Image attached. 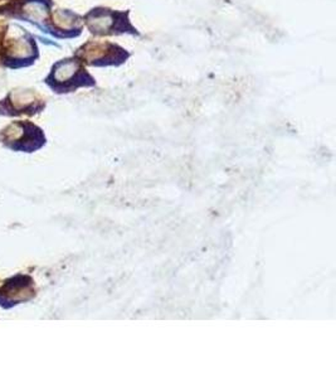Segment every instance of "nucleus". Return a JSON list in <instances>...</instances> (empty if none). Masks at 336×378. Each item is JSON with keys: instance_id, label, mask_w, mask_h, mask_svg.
I'll return each instance as SVG.
<instances>
[{"instance_id": "obj_1", "label": "nucleus", "mask_w": 336, "mask_h": 378, "mask_svg": "<svg viewBox=\"0 0 336 378\" xmlns=\"http://www.w3.org/2000/svg\"><path fill=\"white\" fill-rule=\"evenodd\" d=\"M130 11H113L105 6L94 8L86 14L85 23L89 32L99 37L120 36L131 35L140 36L139 30L131 24Z\"/></svg>"}, {"instance_id": "obj_2", "label": "nucleus", "mask_w": 336, "mask_h": 378, "mask_svg": "<svg viewBox=\"0 0 336 378\" xmlns=\"http://www.w3.org/2000/svg\"><path fill=\"white\" fill-rule=\"evenodd\" d=\"M48 83L56 92H71L78 87L96 86V80L85 70L78 59H63L54 66Z\"/></svg>"}, {"instance_id": "obj_3", "label": "nucleus", "mask_w": 336, "mask_h": 378, "mask_svg": "<svg viewBox=\"0 0 336 378\" xmlns=\"http://www.w3.org/2000/svg\"><path fill=\"white\" fill-rule=\"evenodd\" d=\"M0 142L14 152L35 153L46 145L42 129L30 123H13L0 133Z\"/></svg>"}, {"instance_id": "obj_4", "label": "nucleus", "mask_w": 336, "mask_h": 378, "mask_svg": "<svg viewBox=\"0 0 336 378\" xmlns=\"http://www.w3.org/2000/svg\"><path fill=\"white\" fill-rule=\"evenodd\" d=\"M76 56L82 63L94 67H118L130 59L131 54L112 42H87L77 51Z\"/></svg>"}, {"instance_id": "obj_5", "label": "nucleus", "mask_w": 336, "mask_h": 378, "mask_svg": "<svg viewBox=\"0 0 336 378\" xmlns=\"http://www.w3.org/2000/svg\"><path fill=\"white\" fill-rule=\"evenodd\" d=\"M36 298V284L27 274H17L6 279L0 286V307L12 309Z\"/></svg>"}, {"instance_id": "obj_6", "label": "nucleus", "mask_w": 336, "mask_h": 378, "mask_svg": "<svg viewBox=\"0 0 336 378\" xmlns=\"http://www.w3.org/2000/svg\"><path fill=\"white\" fill-rule=\"evenodd\" d=\"M22 11L25 18L30 19V22L36 23L39 27L49 17V6H47L46 1H41V0H30L24 3Z\"/></svg>"}, {"instance_id": "obj_7", "label": "nucleus", "mask_w": 336, "mask_h": 378, "mask_svg": "<svg viewBox=\"0 0 336 378\" xmlns=\"http://www.w3.org/2000/svg\"><path fill=\"white\" fill-rule=\"evenodd\" d=\"M54 20L59 30H66V32L75 30L77 33H81V27H80L81 19L75 13L68 12V11H57L54 13Z\"/></svg>"}, {"instance_id": "obj_8", "label": "nucleus", "mask_w": 336, "mask_h": 378, "mask_svg": "<svg viewBox=\"0 0 336 378\" xmlns=\"http://www.w3.org/2000/svg\"><path fill=\"white\" fill-rule=\"evenodd\" d=\"M13 109L17 110L15 114L27 113L25 110L35 109L33 105L36 104V96L30 91H15L9 97Z\"/></svg>"}, {"instance_id": "obj_9", "label": "nucleus", "mask_w": 336, "mask_h": 378, "mask_svg": "<svg viewBox=\"0 0 336 378\" xmlns=\"http://www.w3.org/2000/svg\"><path fill=\"white\" fill-rule=\"evenodd\" d=\"M8 52L17 59H28L33 54V46L27 39H17L9 44Z\"/></svg>"}]
</instances>
